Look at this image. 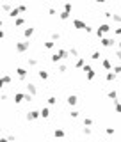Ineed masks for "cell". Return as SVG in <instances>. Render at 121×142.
I'll use <instances>...</instances> for the list:
<instances>
[{"mask_svg": "<svg viewBox=\"0 0 121 142\" xmlns=\"http://www.w3.org/2000/svg\"><path fill=\"white\" fill-rule=\"evenodd\" d=\"M71 7H73V4H71V2H66V4H64V11L71 13Z\"/></svg>", "mask_w": 121, "mask_h": 142, "instance_id": "cell-18", "label": "cell"}, {"mask_svg": "<svg viewBox=\"0 0 121 142\" xmlns=\"http://www.w3.org/2000/svg\"><path fill=\"white\" fill-rule=\"evenodd\" d=\"M29 46H30V43H29V41H23V43H18V45H16V50H18V52H25Z\"/></svg>", "mask_w": 121, "mask_h": 142, "instance_id": "cell-4", "label": "cell"}, {"mask_svg": "<svg viewBox=\"0 0 121 142\" xmlns=\"http://www.w3.org/2000/svg\"><path fill=\"white\" fill-rule=\"evenodd\" d=\"M20 13H22V11H20V7H16V9H11V11H9V16H11V18H16Z\"/></svg>", "mask_w": 121, "mask_h": 142, "instance_id": "cell-10", "label": "cell"}, {"mask_svg": "<svg viewBox=\"0 0 121 142\" xmlns=\"http://www.w3.org/2000/svg\"><path fill=\"white\" fill-rule=\"evenodd\" d=\"M32 34H34V29H27L25 30V37H30Z\"/></svg>", "mask_w": 121, "mask_h": 142, "instance_id": "cell-23", "label": "cell"}, {"mask_svg": "<svg viewBox=\"0 0 121 142\" xmlns=\"http://www.w3.org/2000/svg\"><path fill=\"white\" fill-rule=\"evenodd\" d=\"M39 115H41V117H45V119H46V117L50 115V110H48V108L45 107V108H41V112H39Z\"/></svg>", "mask_w": 121, "mask_h": 142, "instance_id": "cell-11", "label": "cell"}, {"mask_svg": "<svg viewBox=\"0 0 121 142\" xmlns=\"http://www.w3.org/2000/svg\"><path fill=\"white\" fill-rule=\"evenodd\" d=\"M102 66H103L107 71H109V69H112V68H110V60H109V59H102Z\"/></svg>", "mask_w": 121, "mask_h": 142, "instance_id": "cell-8", "label": "cell"}, {"mask_svg": "<svg viewBox=\"0 0 121 142\" xmlns=\"http://www.w3.org/2000/svg\"><path fill=\"white\" fill-rule=\"evenodd\" d=\"M84 64H86V59H84V57H80V59H77L75 68H84Z\"/></svg>", "mask_w": 121, "mask_h": 142, "instance_id": "cell-7", "label": "cell"}, {"mask_svg": "<svg viewBox=\"0 0 121 142\" xmlns=\"http://www.w3.org/2000/svg\"><path fill=\"white\" fill-rule=\"evenodd\" d=\"M77 101H78V98H77L75 94H73V96H68V105H70V107H75Z\"/></svg>", "mask_w": 121, "mask_h": 142, "instance_id": "cell-6", "label": "cell"}, {"mask_svg": "<svg viewBox=\"0 0 121 142\" xmlns=\"http://www.w3.org/2000/svg\"><path fill=\"white\" fill-rule=\"evenodd\" d=\"M23 99H25V96H23L22 92H20V94H16V96H14V101H16V103H22Z\"/></svg>", "mask_w": 121, "mask_h": 142, "instance_id": "cell-13", "label": "cell"}, {"mask_svg": "<svg viewBox=\"0 0 121 142\" xmlns=\"http://www.w3.org/2000/svg\"><path fill=\"white\" fill-rule=\"evenodd\" d=\"M84 71H86V75H87V80H93V78H94V71H93L91 66H86V64H84Z\"/></svg>", "mask_w": 121, "mask_h": 142, "instance_id": "cell-3", "label": "cell"}, {"mask_svg": "<svg viewBox=\"0 0 121 142\" xmlns=\"http://www.w3.org/2000/svg\"><path fill=\"white\" fill-rule=\"evenodd\" d=\"M84 124H86V126H91V124H93V121H91L89 117H86V119H84Z\"/></svg>", "mask_w": 121, "mask_h": 142, "instance_id": "cell-26", "label": "cell"}, {"mask_svg": "<svg viewBox=\"0 0 121 142\" xmlns=\"http://www.w3.org/2000/svg\"><path fill=\"white\" fill-rule=\"evenodd\" d=\"M64 71H66V66L60 64V66H59V73H64Z\"/></svg>", "mask_w": 121, "mask_h": 142, "instance_id": "cell-31", "label": "cell"}, {"mask_svg": "<svg viewBox=\"0 0 121 142\" xmlns=\"http://www.w3.org/2000/svg\"><path fill=\"white\" fill-rule=\"evenodd\" d=\"M27 89H29V92H30V94H36V92H37V89H36V85H34V84H29V85H27Z\"/></svg>", "mask_w": 121, "mask_h": 142, "instance_id": "cell-14", "label": "cell"}, {"mask_svg": "<svg viewBox=\"0 0 121 142\" xmlns=\"http://www.w3.org/2000/svg\"><path fill=\"white\" fill-rule=\"evenodd\" d=\"M114 107H116V112H117V114H121V105L117 103V99H114Z\"/></svg>", "mask_w": 121, "mask_h": 142, "instance_id": "cell-21", "label": "cell"}, {"mask_svg": "<svg viewBox=\"0 0 121 142\" xmlns=\"http://www.w3.org/2000/svg\"><path fill=\"white\" fill-rule=\"evenodd\" d=\"M116 57H117V59H121V50H117V52H116Z\"/></svg>", "mask_w": 121, "mask_h": 142, "instance_id": "cell-36", "label": "cell"}, {"mask_svg": "<svg viewBox=\"0 0 121 142\" xmlns=\"http://www.w3.org/2000/svg\"><path fill=\"white\" fill-rule=\"evenodd\" d=\"M70 18V13L68 11H63V13H60V20H68Z\"/></svg>", "mask_w": 121, "mask_h": 142, "instance_id": "cell-20", "label": "cell"}, {"mask_svg": "<svg viewBox=\"0 0 121 142\" xmlns=\"http://www.w3.org/2000/svg\"><path fill=\"white\" fill-rule=\"evenodd\" d=\"M18 75L22 76V78H25V76H27V69H23V68H18Z\"/></svg>", "mask_w": 121, "mask_h": 142, "instance_id": "cell-16", "label": "cell"}, {"mask_svg": "<svg viewBox=\"0 0 121 142\" xmlns=\"http://www.w3.org/2000/svg\"><path fill=\"white\" fill-rule=\"evenodd\" d=\"M96 2H98V4H103V2H107V0H96Z\"/></svg>", "mask_w": 121, "mask_h": 142, "instance_id": "cell-38", "label": "cell"}, {"mask_svg": "<svg viewBox=\"0 0 121 142\" xmlns=\"http://www.w3.org/2000/svg\"><path fill=\"white\" fill-rule=\"evenodd\" d=\"M116 76H117V75H116V73H114L112 69H109V73H107V80H109V82H112V80H116Z\"/></svg>", "mask_w": 121, "mask_h": 142, "instance_id": "cell-9", "label": "cell"}, {"mask_svg": "<svg viewBox=\"0 0 121 142\" xmlns=\"http://www.w3.org/2000/svg\"><path fill=\"white\" fill-rule=\"evenodd\" d=\"M109 30H110V27H109L107 23H103V25H100V27H98V30H96V36H98V37H103V34H107Z\"/></svg>", "mask_w": 121, "mask_h": 142, "instance_id": "cell-1", "label": "cell"}, {"mask_svg": "<svg viewBox=\"0 0 121 142\" xmlns=\"http://www.w3.org/2000/svg\"><path fill=\"white\" fill-rule=\"evenodd\" d=\"M55 137H64V131L63 130H55Z\"/></svg>", "mask_w": 121, "mask_h": 142, "instance_id": "cell-27", "label": "cell"}, {"mask_svg": "<svg viewBox=\"0 0 121 142\" xmlns=\"http://www.w3.org/2000/svg\"><path fill=\"white\" fill-rule=\"evenodd\" d=\"M86 25H87V23L80 22V20H73V27H75V29H82V30H84V29H86Z\"/></svg>", "mask_w": 121, "mask_h": 142, "instance_id": "cell-5", "label": "cell"}, {"mask_svg": "<svg viewBox=\"0 0 121 142\" xmlns=\"http://www.w3.org/2000/svg\"><path fill=\"white\" fill-rule=\"evenodd\" d=\"M27 117H29V119H37V117H39V112H36V110H30Z\"/></svg>", "mask_w": 121, "mask_h": 142, "instance_id": "cell-12", "label": "cell"}, {"mask_svg": "<svg viewBox=\"0 0 121 142\" xmlns=\"http://www.w3.org/2000/svg\"><path fill=\"white\" fill-rule=\"evenodd\" d=\"M39 76H41L43 80H46V78H48V73H46V71H39Z\"/></svg>", "mask_w": 121, "mask_h": 142, "instance_id": "cell-25", "label": "cell"}, {"mask_svg": "<svg viewBox=\"0 0 121 142\" xmlns=\"http://www.w3.org/2000/svg\"><path fill=\"white\" fill-rule=\"evenodd\" d=\"M107 96H109L110 99H117V92H116V91H109V92H107Z\"/></svg>", "mask_w": 121, "mask_h": 142, "instance_id": "cell-15", "label": "cell"}, {"mask_svg": "<svg viewBox=\"0 0 121 142\" xmlns=\"http://www.w3.org/2000/svg\"><path fill=\"white\" fill-rule=\"evenodd\" d=\"M100 57H102V53H100V52H94V53H93V59H94V60H98Z\"/></svg>", "mask_w": 121, "mask_h": 142, "instance_id": "cell-28", "label": "cell"}, {"mask_svg": "<svg viewBox=\"0 0 121 142\" xmlns=\"http://www.w3.org/2000/svg\"><path fill=\"white\" fill-rule=\"evenodd\" d=\"M112 71H114L116 75H119V73H121V66H116V68H112Z\"/></svg>", "mask_w": 121, "mask_h": 142, "instance_id": "cell-29", "label": "cell"}, {"mask_svg": "<svg viewBox=\"0 0 121 142\" xmlns=\"http://www.w3.org/2000/svg\"><path fill=\"white\" fill-rule=\"evenodd\" d=\"M59 60H60V57H59L57 53H53V55H52V62H59Z\"/></svg>", "mask_w": 121, "mask_h": 142, "instance_id": "cell-24", "label": "cell"}, {"mask_svg": "<svg viewBox=\"0 0 121 142\" xmlns=\"http://www.w3.org/2000/svg\"><path fill=\"white\" fill-rule=\"evenodd\" d=\"M2 37H4V32H2V30H0V39H2Z\"/></svg>", "mask_w": 121, "mask_h": 142, "instance_id": "cell-41", "label": "cell"}, {"mask_svg": "<svg viewBox=\"0 0 121 142\" xmlns=\"http://www.w3.org/2000/svg\"><path fill=\"white\" fill-rule=\"evenodd\" d=\"M114 20H116V22H119V23H121V14H114Z\"/></svg>", "mask_w": 121, "mask_h": 142, "instance_id": "cell-35", "label": "cell"}, {"mask_svg": "<svg viewBox=\"0 0 121 142\" xmlns=\"http://www.w3.org/2000/svg\"><path fill=\"white\" fill-rule=\"evenodd\" d=\"M70 53H71V55H78V50H77V48H71Z\"/></svg>", "mask_w": 121, "mask_h": 142, "instance_id": "cell-34", "label": "cell"}, {"mask_svg": "<svg viewBox=\"0 0 121 142\" xmlns=\"http://www.w3.org/2000/svg\"><path fill=\"white\" fill-rule=\"evenodd\" d=\"M29 64H30V66H36L37 60H36V59H29Z\"/></svg>", "mask_w": 121, "mask_h": 142, "instance_id": "cell-30", "label": "cell"}, {"mask_svg": "<svg viewBox=\"0 0 121 142\" xmlns=\"http://www.w3.org/2000/svg\"><path fill=\"white\" fill-rule=\"evenodd\" d=\"M23 22H25L23 18H18V20H16V25H23Z\"/></svg>", "mask_w": 121, "mask_h": 142, "instance_id": "cell-33", "label": "cell"}, {"mask_svg": "<svg viewBox=\"0 0 121 142\" xmlns=\"http://www.w3.org/2000/svg\"><path fill=\"white\" fill-rule=\"evenodd\" d=\"M53 46H55V41H46V43H45V48H48V50L53 48Z\"/></svg>", "mask_w": 121, "mask_h": 142, "instance_id": "cell-19", "label": "cell"}, {"mask_svg": "<svg viewBox=\"0 0 121 142\" xmlns=\"http://www.w3.org/2000/svg\"><path fill=\"white\" fill-rule=\"evenodd\" d=\"M116 34H117V36H121V29H116Z\"/></svg>", "mask_w": 121, "mask_h": 142, "instance_id": "cell-37", "label": "cell"}, {"mask_svg": "<svg viewBox=\"0 0 121 142\" xmlns=\"http://www.w3.org/2000/svg\"><path fill=\"white\" fill-rule=\"evenodd\" d=\"M116 45H117V50H121V41H119V43H116Z\"/></svg>", "mask_w": 121, "mask_h": 142, "instance_id": "cell-39", "label": "cell"}, {"mask_svg": "<svg viewBox=\"0 0 121 142\" xmlns=\"http://www.w3.org/2000/svg\"><path fill=\"white\" fill-rule=\"evenodd\" d=\"M114 45H116V41H114V39L102 37V46H105V48H110V46H114Z\"/></svg>", "mask_w": 121, "mask_h": 142, "instance_id": "cell-2", "label": "cell"}, {"mask_svg": "<svg viewBox=\"0 0 121 142\" xmlns=\"http://www.w3.org/2000/svg\"><path fill=\"white\" fill-rule=\"evenodd\" d=\"M57 55H59L60 59H66V57H68V52H66V50H59V53H57Z\"/></svg>", "mask_w": 121, "mask_h": 142, "instance_id": "cell-17", "label": "cell"}, {"mask_svg": "<svg viewBox=\"0 0 121 142\" xmlns=\"http://www.w3.org/2000/svg\"><path fill=\"white\" fill-rule=\"evenodd\" d=\"M48 103H50V105H55V103H57V98H55V96H50V98H48Z\"/></svg>", "mask_w": 121, "mask_h": 142, "instance_id": "cell-22", "label": "cell"}, {"mask_svg": "<svg viewBox=\"0 0 121 142\" xmlns=\"http://www.w3.org/2000/svg\"><path fill=\"white\" fill-rule=\"evenodd\" d=\"M4 84H6V82H4V80H0V87H2V85H4Z\"/></svg>", "mask_w": 121, "mask_h": 142, "instance_id": "cell-40", "label": "cell"}, {"mask_svg": "<svg viewBox=\"0 0 121 142\" xmlns=\"http://www.w3.org/2000/svg\"><path fill=\"white\" fill-rule=\"evenodd\" d=\"M59 39V32H53V36H52V41H57Z\"/></svg>", "mask_w": 121, "mask_h": 142, "instance_id": "cell-32", "label": "cell"}]
</instances>
